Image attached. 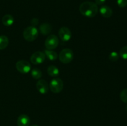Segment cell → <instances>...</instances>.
I'll return each mask as SVG.
<instances>
[{"label": "cell", "instance_id": "ffe728a7", "mask_svg": "<svg viewBox=\"0 0 127 126\" xmlns=\"http://www.w3.org/2000/svg\"><path fill=\"white\" fill-rule=\"evenodd\" d=\"M120 98L122 101L127 104V88L124 89L120 94Z\"/></svg>", "mask_w": 127, "mask_h": 126}, {"label": "cell", "instance_id": "4fadbf2b", "mask_svg": "<svg viewBox=\"0 0 127 126\" xmlns=\"http://www.w3.org/2000/svg\"><path fill=\"white\" fill-rule=\"evenodd\" d=\"M2 22L6 27H9L14 23V19L11 14H6L2 17Z\"/></svg>", "mask_w": 127, "mask_h": 126}, {"label": "cell", "instance_id": "52a82bcc", "mask_svg": "<svg viewBox=\"0 0 127 126\" xmlns=\"http://www.w3.org/2000/svg\"><path fill=\"white\" fill-rule=\"evenodd\" d=\"M45 54L42 51H37L32 54L31 57V63L33 64H40L44 62L45 59Z\"/></svg>", "mask_w": 127, "mask_h": 126}, {"label": "cell", "instance_id": "cb8c5ba5", "mask_svg": "<svg viewBox=\"0 0 127 126\" xmlns=\"http://www.w3.org/2000/svg\"><path fill=\"white\" fill-rule=\"evenodd\" d=\"M38 126L37 124H33V125H32V126Z\"/></svg>", "mask_w": 127, "mask_h": 126}, {"label": "cell", "instance_id": "7c38bea8", "mask_svg": "<svg viewBox=\"0 0 127 126\" xmlns=\"http://www.w3.org/2000/svg\"><path fill=\"white\" fill-rule=\"evenodd\" d=\"M52 29V27L50 23H42L40 26V32L43 35H47L51 32Z\"/></svg>", "mask_w": 127, "mask_h": 126}, {"label": "cell", "instance_id": "d6986e66", "mask_svg": "<svg viewBox=\"0 0 127 126\" xmlns=\"http://www.w3.org/2000/svg\"><path fill=\"white\" fill-rule=\"evenodd\" d=\"M109 58L111 61H117L119 59V54L117 52L113 51L110 53V54L109 56Z\"/></svg>", "mask_w": 127, "mask_h": 126}, {"label": "cell", "instance_id": "7402d4cb", "mask_svg": "<svg viewBox=\"0 0 127 126\" xmlns=\"http://www.w3.org/2000/svg\"><path fill=\"white\" fill-rule=\"evenodd\" d=\"M38 22H39V21L37 18H33L31 21V23L32 25V26H33V27H35L36 25H37Z\"/></svg>", "mask_w": 127, "mask_h": 126}, {"label": "cell", "instance_id": "277c9868", "mask_svg": "<svg viewBox=\"0 0 127 126\" xmlns=\"http://www.w3.org/2000/svg\"><path fill=\"white\" fill-rule=\"evenodd\" d=\"M49 88L52 92L54 93H59L63 88V82L60 78H54L50 82Z\"/></svg>", "mask_w": 127, "mask_h": 126}, {"label": "cell", "instance_id": "9a60e30c", "mask_svg": "<svg viewBox=\"0 0 127 126\" xmlns=\"http://www.w3.org/2000/svg\"><path fill=\"white\" fill-rule=\"evenodd\" d=\"M44 53L45 54V56H47L50 61H55L58 58V54L55 51L50 49H45Z\"/></svg>", "mask_w": 127, "mask_h": 126}, {"label": "cell", "instance_id": "5b68a950", "mask_svg": "<svg viewBox=\"0 0 127 126\" xmlns=\"http://www.w3.org/2000/svg\"><path fill=\"white\" fill-rule=\"evenodd\" d=\"M58 43H59V40L58 37L55 35L52 34L48 35L46 39L45 42V46L47 49L53 50L58 46Z\"/></svg>", "mask_w": 127, "mask_h": 126}, {"label": "cell", "instance_id": "9c48e42d", "mask_svg": "<svg viewBox=\"0 0 127 126\" xmlns=\"http://www.w3.org/2000/svg\"><path fill=\"white\" fill-rule=\"evenodd\" d=\"M37 89L41 94H47L49 90V85H48V82L46 80L43 79H40L37 82Z\"/></svg>", "mask_w": 127, "mask_h": 126}, {"label": "cell", "instance_id": "d4e9b609", "mask_svg": "<svg viewBox=\"0 0 127 126\" xmlns=\"http://www.w3.org/2000/svg\"><path fill=\"white\" fill-rule=\"evenodd\" d=\"M126 109H127V106L126 107Z\"/></svg>", "mask_w": 127, "mask_h": 126}, {"label": "cell", "instance_id": "7a4b0ae2", "mask_svg": "<svg viewBox=\"0 0 127 126\" xmlns=\"http://www.w3.org/2000/svg\"><path fill=\"white\" fill-rule=\"evenodd\" d=\"M38 35V31L35 27L29 26L26 27L23 32V37L27 42L35 40Z\"/></svg>", "mask_w": 127, "mask_h": 126}, {"label": "cell", "instance_id": "6da1fadb", "mask_svg": "<svg viewBox=\"0 0 127 126\" xmlns=\"http://www.w3.org/2000/svg\"><path fill=\"white\" fill-rule=\"evenodd\" d=\"M79 9L81 14L87 17H95L99 10L96 4L89 1H86L81 4Z\"/></svg>", "mask_w": 127, "mask_h": 126}, {"label": "cell", "instance_id": "8992f818", "mask_svg": "<svg viewBox=\"0 0 127 126\" xmlns=\"http://www.w3.org/2000/svg\"><path fill=\"white\" fill-rule=\"evenodd\" d=\"M16 67L17 71L21 74H27L31 70V65L27 61L20 60L16 63Z\"/></svg>", "mask_w": 127, "mask_h": 126}, {"label": "cell", "instance_id": "ba28073f", "mask_svg": "<svg viewBox=\"0 0 127 126\" xmlns=\"http://www.w3.org/2000/svg\"><path fill=\"white\" fill-rule=\"evenodd\" d=\"M58 35L63 42H68L70 40L72 37V33L69 28L66 27H62L58 30Z\"/></svg>", "mask_w": 127, "mask_h": 126}, {"label": "cell", "instance_id": "8fae6325", "mask_svg": "<svg viewBox=\"0 0 127 126\" xmlns=\"http://www.w3.org/2000/svg\"><path fill=\"white\" fill-rule=\"evenodd\" d=\"M100 13L102 16L105 18H109L112 15V10L109 6H102L100 8Z\"/></svg>", "mask_w": 127, "mask_h": 126}, {"label": "cell", "instance_id": "e0dca14e", "mask_svg": "<svg viewBox=\"0 0 127 126\" xmlns=\"http://www.w3.org/2000/svg\"><path fill=\"white\" fill-rule=\"evenodd\" d=\"M31 75L35 79H40L42 77V73L40 69L37 68H34L31 70Z\"/></svg>", "mask_w": 127, "mask_h": 126}, {"label": "cell", "instance_id": "30bf717a", "mask_svg": "<svg viewBox=\"0 0 127 126\" xmlns=\"http://www.w3.org/2000/svg\"><path fill=\"white\" fill-rule=\"evenodd\" d=\"M30 118L27 115L21 114L17 120V126H29L30 124Z\"/></svg>", "mask_w": 127, "mask_h": 126}, {"label": "cell", "instance_id": "2e32d148", "mask_svg": "<svg viewBox=\"0 0 127 126\" xmlns=\"http://www.w3.org/2000/svg\"><path fill=\"white\" fill-rule=\"evenodd\" d=\"M9 44V39L6 35L0 36V50L4 49Z\"/></svg>", "mask_w": 127, "mask_h": 126}, {"label": "cell", "instance_id": "603a6c76", "mask_svg": "<svg viewBox=\"0 0 127 126\" xmlns=\"http://www.w3.org/2000/svg\"><path fill=\"white\" fill-rule=\"evenodd\" d=\"M97 5H102L105 2L106 0H95Z\"/></svg>", "mask_w": 127, "mask_h": 126}, {"label": "cell", "instance_id": "3957f363", "mask_svg": "<svg viewBox=\"0 0 127 126\" xmlns=\"http://www.w3.org/2000/svg\"><path fill=\"white\" fill-rule=\"evenodd\" d=\"M60 61L64 64H68L73 61L74 58V53L71 49L65 48L62 49L58 55Z\"/></svg>", "mask_w": 127, "mask_h": 126}, {"label": "cell", "instance_id": "5bb4252c", "mask_svg": "<svg viewBox=\"0 0 127 126\" xmlns=\"http://www.w3.org/2000/svg\"><path fill=\"white\" fill-rule=\"evenodd\" d=\"M47 73L48 75L53 77H57L60 74L59 69L54 65H50L47 69Z\"/></svg>", "mask_w": 127, "mask_h": 126}, {"label": "cell", "instance_id": "44dd1931", "mask_svg": "<svg viewBox=\"0 0 127 126\" xmlns=\"http://www.w3.org/2000/svg\"><path fill=\"white\" fill-rule=\"evenodd\" d=\"M117 2L120 7H125L127 5V0H117Z\"/></svg>", "mask_w": 127, "mask_h": 126}, {"label": "cell", "instance_id": "ac0fdd59", "mask_svg": "<svg viewBox=\"0 0 127 126\" xmlns=\"http://www.w3.org/2000/svg\"><path fill=\"white\" fill-rule=\"evenodd\" d=\"M119 54L123 59H127V46L122 47L120 49Z\"/></svg>", "mask_w": 127, "mask_h": 126}]
</instances>
